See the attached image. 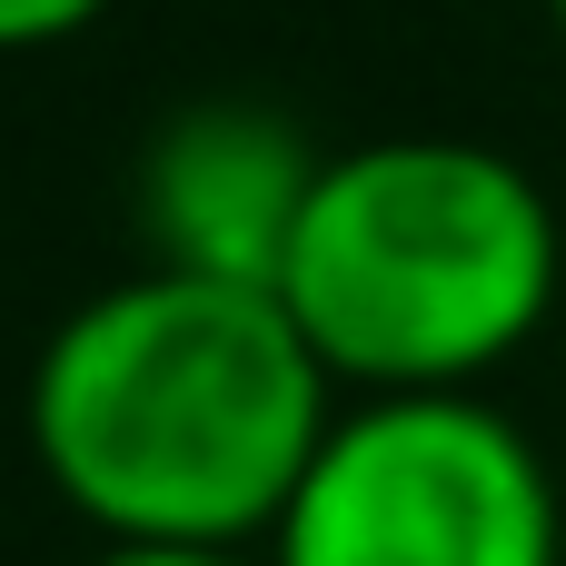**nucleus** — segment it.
<instances>
[{"label": "nucleus", "instance_id": "423d86ee", "mask_svg": "<svg viewBox=\"0 0 566 566\" xmlns=\"http://www.w3.org/2000/svg\"><path fill=\"white\" fill-rule=\"evenodd\" d=\"M90 566H269L249 547H99Z\"/></svg>", "mask_w": 566, "mask_h": 566}, {"label": "nucleus", "instance_id": "f257e3e1", "mask_svg": "<svg viewBox=\"0 0 566 566\" xmlns=\"http://www.w3.org/2000/svg\"><path fill=\"white\" fill-rule=\"evenodd\" d=\"M338 428V378L279 289L129 269L30 368L40 478L109 547H249L289 517Z\"/></svg>", "mask_w": 566, "mask_h": 566}, {"label": "nucleus", "instance_id": "39448f33", "mask_svg": "<svg viewBox=\"0 0 566 566\" xmlns=\"http://www.w3.org/2000/svg\"><path fill=\"white\" fill-rule=\"evenodd\" d=\"M109 0H0V50H40V40H70L90 30Z\"/></svg>", "mask_w": 566, "mask_h": 566}, {"label": "nucleus", "instance_id": "7ed1b4c3", "mask_svg": "<svg viewBox=\"0 0 566 566\" xmlns=\"http://www.w3.org/2000/svg\"><path fill=\"white\" fill-rule=\"evenodd\" d=\"M269 566H566V497L478 388L358 398L269 527Z\"/></svg>", "mask_w": 566, "mask_h": 566}, {"label": "nucleus", "instance_id": "f03ea898", "mask_svg": "<svg viewBox=\"0 0 566 566\" xmlns=\"http://www.w3.org/2000/svg\"><path fill=\"white\" fill-rule=\"evenodd\" d=\"M557 279L566 229L527 159L408 129L328 149L279 298L328 378L368 398H458L547 328Z\"/></svg>", "mask_w": 566, "mask_h": 566}, {"label": "nucleus", "instance_id": "0eeeda50", "mask_svg": "<svg viewBox=\"0 0 566 566\" xmlns=\"http://www.w3.org/2000/svg\"><path fill=\"white\" fill-rule=\"evenodd\" d=\"M547 10H557V30H566V0H547Z\"/></svg>", "mask_w": 566, "mask_h": 566}, {"label": "nucleus", "instance_id": "20e7f679", "mask_svg": "<svg viewBox=\"0 0 566 566\" xmlns=\"http://www.w3.org/2000/svg\"><path fill=\"white\" fill-rule=\"evenodd\" d=\"M328 149L269 99H189L149 129L139 149V229L149 269L179 279H229V289H279L289 239L318 199Z\"/></svg>", "mask_w": 566, "mask_h": 566}]
</instances>
